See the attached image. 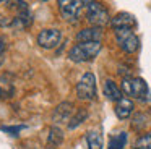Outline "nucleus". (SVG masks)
Here are the masks:
<instances>
[{"label": "nucleus", "mask_w": 151, "mask_h": 149, "mask_svg": "<svg viewBox=\"0 0 151 149\" xmlns=\"http://www.w3.org/2000/svg\"><path fill=\"white\" fill-rule=\"evenodd\" d=\"M122 94L132 97V99H138V100H148V84L143 78L138 76H124L122 80Z\"/></svg>", "instance_id": "obj_1"}, {"label": "nucleus", "mask_w": 151, "mask_h": 149, "mask_svg": "<svg viewBox=\"0 0 151 149\" xmlns=\"http://www.w3.org/2000/svg\"><path fill=\"white\" fill-rule=\"evenodd\" d=\"M101 42H78L68 50V58L76 63L89 62L101 52Z\"/></svg>", "instance_id": "obj_2"}, {"label": "nucleus", "mask_w": 151, "mask_h": 149, "mask_svg": "<svg viewBox=\"0 0 151 149\" xmlns=\"http://www.w3.org/2000/svg\"><path fill=\"white\" fill-rule=\"evenodd\" d=\"M85 6H86V19L89 21V24H93V28H102V26L111 23L109 11L102 3L85 2Z\"/></svg>", "instance_id": "obj_3"}, {"label": "nucleus", "mask_w": 151, "mask_h": 149, "mask_svg": "<svg viewBox=\"0 0 151 149\" xmlns=\"http://www.w3.org/2000/svg\"><path fill=\"white\" fill-rule=\"evenodd\" d=\"M114 34L120 50L125 54H135L140 49V39L132 29H115Z\"/></svg>", "instance_id": "obj_4"}, {"label": "nucleus", "mask_w": 151, "mask_h": 149, "mask_svg": "<svg viewBox=\"0 0 151 149\" xmlns=\"http://www.w3.org/2000/svg\"><path fill=\"white\" fill-rule=\"evenodd\" d=\"M76 96L81 100H93L96 97V76L93 73H85L76 84Z\"/></svg>", "instance_id": "obj_5"}, {"label": "nucleus", "mask_w": 151, "mask_h": 149, "mask_svg": "<svg viewBox=\"0 0 151 149\" xmlns=\"http://www.w3.org/2000/svg\"><path fill=\"white\" fill-rule=\"evenodd\" d=\"M83 6H85V2H81V0H65V2H59L60 15L68 23L78 21Z\"/></svg>", "instance_id": "obj_6"}, {"label": "nucleus", "mask_w": 151, "mask_h": 149, "mask_svg": "<svg viewBox=\"0 0 151 149\" xmlns=\"http://www.w3.org/2000/svg\"><path fill=\"white\" fill-rule=\"evenodd\" d=\"M62 39V32L57 28H47L37 34V44L42 49H55Z\"/></svg>", "instance_id": "obj_7"}, {"label": "nucleus", "mask_w": 151, "mask_h": 149, "mask_svg": "<svg viewBox=\"0 0 151 149\" xmlns=\"http://www.w3.org/2000/svg\"><path fill=\"white\" fill-rule=\"evenodd\" d=\"M111 26L114 28V31L115 29H132L137 26V19H135V16L132 13L120 11L114 18H111Z\"/></svg>", "instance_id": "obj_8"}, {"label": "nucleus", "mask_w": 151, "mask_h": 149, "mask_svg": "<svg viewBox=\"0 0 151 149\" xmlns=\"http://www.w3.org/2000/svg\"><path fill=\"white\" fill-rule=\"evenodd\" d=\"M73 112H75V105H73V102H68V100H65V102H60L59 105L54 109V112H52V120H54L55 123L67 122Z\"/></svg>", "instance_id": "obj_9"}, {"label": "nucleus", "mask_w": 151, "mask_h": 149, "mask_svg": "<svg viewBox=\"0 0 151 149\" xmlns=\"http://www.w3.org/2000/svg\"><path fill=\"white\" fill-rule=\"evenodd\" d=\"M102 29L101 28H85L76 34L78 42H101Z\"/></svg>", "instance_id": "obj_10"}, {"label": "nucleus", "mask_w": 151, "mask_h": 149, "mask_svg": "<svg viewBox=\"0 0 151 149\" xmlns=\"http://www.w3.org/2000/svg\"><path fill=\"white\" fill-rule=\"evenodd\" d=\"M133 109H135L133 100L128 99V97H122V99L115 104V115H117L120 120L128 118V117L133 113Z\"/></svg>", "instance_id": "obj_11"}, {"label": "nucleus", "mask_w": 151, "mask_h": 149, "mask_svg": "<svg viewBox=\"0 0 151 149\" xmlns=\"http://www.w3.org/2000/svg\"><path fill=\"white\" fill-rule=\"evenodd\" d=\"M102 91H104V96L107 97L109 100H114V102H119V100L124 97L122 96L120 87H119L112 80H106L104 81V87H102Z\"/></svg>", "instance_id": "obj_12"}, {"label": "nucleus", "mask_w": 151, "mask_h": 149, "mask_svg": "<svg viewBox=\"0 0 151 149\" xmlns=\"http://www.w3.org/2000/svg\"><path fill=\"white\" fill-rule=\"evenodd\" d=\"M63 141V131L59 126H52L49 130V135H47V146L49 148H59Z\"/></svg>", "instance_id": "obj_13"}, {"label": "nucleus", "mask_w": 151, "mask_h": 149, "mask_svg": "<svg viewBox=\"0 0 151 149\" xmlns=\"http://www.w3.org/2000/svg\"><path fill=\"white\" fill-rule=\"evenodd\" d=\"M86 143H88V149H102V136L99 131L91 130L86 133Z\"/></svg>", "instance_id": "obj_14"}, {"label": "nucleus", "mask_w": 151, "mask_h": 149, "mask_svg": "<svg viewBox=\"0 0 151 149\" xmlns=\"http://www.w3.org/2000/svg\"><path fill=\"white\" fill-rule=\"evenodd\" d=\"M88 115L89 113H88L86 109H83V107L81 109H76V112L73 113V117L70 118V122H68V130H75L76 126H80L86 118H88Z\"/></svg>", "instance_id": "obj_15"}, {"label": "nucleus", "mask_w": 151, "mask_h": 149, "mask_svg": "<svg viewBox=\"0 0 151 149\" xmlns=\"http://www.w3.org/2000/svg\"><path fill=\"white\" fill-rule=\"evenodd\" d=\"M148 123H150V120H148L146 113H135L133 118H132V128L137 130V131H141L148 126Z\"/></svg>", "instance_id": "obj_16"}, {"label": "nucleus", "mask_w": 151, "mask_h": 149, "mask_svg": "<svg viewBox=\"0 0 151 149\" xmlns=\"http://www.w3.org/2000/svg\"><path fill=\"white\" fill-rule=\"evenodd\" d=\"M125 144H127V133H119V135H114L109 141V148L107 149H124Z\"/></svg>", "instance_id": "obj_17"}, {"label": "nucleus", "mask_w": 151, "mask_h": 149, "mask_svg": "<svg viewBox=\"0 0 151 149\" xmlns=\"http://www.w3.org/2000/svg\"><path fill=\"white\" fill-rule=\"evenodd\" d=\"M133 149H151V133L138 136L137 141L133 143Z\"/></svg>", "instance_id": "obj_18"}, {"label": "nucleus", "mask_w": 151, "mask_h": 149, "mask_svg": "<svg viewBox=\"0 0 151 149\" xmlns=\"http://www.w3.org/2000/svg\"><path fill=\"white\" fill-rule=\"evenodd\" d=\"M23 128H24V125H18V126H0V130H2V131H5V133H12L13 136H17Z\"/></svg>", "instance_id": "obj_19"}, {"label": "nucleus", "mask_w": 151, "mask_h": 149, "mask_svg": "<svg viewBox=\"0 0 151 149\" xmlns=\"http://www.w3.org/2000/svg\"><path fill=\"white\" fill-rule=\"evenodd\" d=\"M2 62H4V45L0 47V65H2Z\"/></svg>", "instance_id": "obj_20"}, {"label": "nucleus", "mask_w": 151, "mask_h": 149, "mask_svg": "<svg viewBox=\"0 0 151 149\" xmlns=\"http://www.w3.org/2000/svg\"><path fill=\"white\" fill-rule=\"evenodd\" d=\"M0 97H2V89H0Z\"/></svg>", "instance_id": "obj_21"}]
</instances>
